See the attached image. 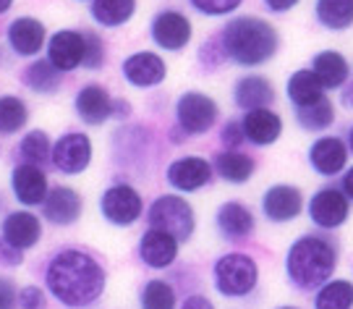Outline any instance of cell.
<instances>
[{"label": "cell", "instance_id": "cell-1", "mask_svg": "<svg viewBox=\"0 0 353 309\" xmlns=\"http://www.w3.org/2000/svg\"><path fill=\"white\" fill-rule=\"evenodd\" d=\"M48 288L65 307H87L102 294L105 272L89 255L65 249L48 268Z\"/></svg>", "mask_w": 353, "mask_h": 309}, {"label": "cell", "instance_id": "cell-2", "mask_svg": "<svg viewBox=\"0 0 353 309\" xmlns=\"http://www.w3.org/2000/svg\"><path fill=\"white\" fill-rule=\"evenodd\" d=\"M228 55L241 66L267 63L278 50V32L256 16H241L225 26L223 34Z\"/></svg>", "mask_w": 353, "mask_h": 309}, {"label": "cell", "instance_id": "cell-3", "mask_svg": "<svg viewBox=\"0 0 353 309\" xmlns=\"http://www.w3.org/2000/svg\"><path fill=\"white\" fill-rule=\"evenodd\" d=\"M285 268L299 288H316L335 270V249L319 236H303L290 246Z\"/></svg>", "mask_w": 353, "mask_h": 309}, {"label": "cell", "instance_id": "cell-4", "mask_svg": "<svg viewBox=\"0 0 353 309\" xmlns=\"http://www.w3.org/2000/svg\"><path fill=\"white\" fill-rule=\"evenodd\" d=\"M256 262L246 255H228L214 265V286L225 297H246L256 286Z\"/></svg>", "mask_w": 353, "mask_h": 309}, {"label": "cell", "instance_id": "cell-5", "mask_svg": "<svg viewBox=\"0 0 353 309\" xmlns=\"http://www.w3.org/2000/svg\"><path fill=\"white\" fill-rule=\"evenodd\" d=\"M150 223L152 228L170 233L176 241H183L194 231V212H191V207L181 197H170L168 194V197L154 199V205L150 210Z\"/></svg>", "mask_w": 353, "mask_h": 309}, {"label": "cell", "instance_id": "cell-6", "mask_svg": "<svg viewBox=\"0 0 353 309\" xmlns=\"http://www.w3.org/2000/svg\"><path fill=\"white\" fill-rule=\"evenodd\" d=\"M176 116L181 129L189 134H204L214 126L217 121V105L212 97L202 92H186L176 105Z\"/></svg>", "mask_w": 353, "mask_h": 309}, {"label": "cell", "instance_id": "cell-7", "mask_svg": "<svg viewBox=\"0 0 353 309\" xmlns=\"http://www.w3.org/2000/svg\"><path fill=\"white\" fill-rule=\"evenodd\" d=\"M102 215L113 226H131L141 215V197L126 183L110 186L102 197Z\"/></svg>", "mask_w": 353, "mask_h": 309}, {"label": "cell", "instance_id": "cell-8", "mask_svg": "<svg viewBox=\"0 0 353 309\" xmlns=\"http://www.w3.org/2000/svg\"><path fill=\"white\" fill-rule=\"evenodd\" d=\"M84 52H87V37L74 32V29H63V32L52 34L50 48H48V61L58 71H74L76 66L84 63Z\"/></svg>", "mask_w": 353, "mask_h": 309}, {"label": "cell", "instance_id": "cell-9", "mask_svg": "<svg viewBox=\"0 0 353 309\" xmlns=\"http://www.w3.org/2000/svg\"><path fill=\"white\" fill-rule=\"evenodd\" d=\"M52 160H55L58 170H63L68 176L81 173L89 166V160H92V142H89V137L87 134H76V131L61 137L58 144H55V150H52Z\"/></svg>", "mask_w": 353, "mask_h": 309}, {"label": "cell", "instance_id": "cell-10", "mask_svg": "<svg viewBox=\"0 0 353 309\" xmlns=\"http://www.w3.org/2000/svg\"><path fill=\"white\" fill-rule=\"evenodd\" d=\"M152 39L165 50H181L191 39V24L183 13L163 11L152 21Z\"/></svg>", "mask_w": 353, "mask_h": 309}, {"label": "cell", "instance_id": "cell-11", "mask_svg": "<svg viewBox=\"0 0 353 309\" xmlns=\"http://www.w3.org/2000/svg\"><path fill=\"white\" fill-rule=\"evenodd\" d=\"M312 220L322 228H338L348 220V199L338 189H322L314 194L312 205H309Z\"/></svg>", "mask_w": 353, "mask_h": 309}, {"label": "cell", "instance_id": "cell-12", "mask_svg": "<svg viewBox=\"0 0 353 309\" xmlns=\"http://www.w3.org/2000/svg\"><path fill=\"white\" fill-rule=\"evenodd\" d=\"M123 77L134 87H154L165 79V61L154 52H137V55L126 58Z\"/></svg>", "mask_w": 353, "mask_h": 309}, {"label": "cell", "instance_id": "cell-13", "mask_svg": "<svg viewBox=\"0 0 353 309\" xmlns=\"http://www.w3.org/2000/svg\"><path fill=\"white\" fill-rule=\"evenodd\" d=\"M168 181L178 192H196L210 181V166L202 157H181L168 168Z\"/></svg>", "mask_w": 353, "mask_h": 309}, {"label": "cell", "instance_id": "cell-14", "mask_svg": "<svg viewBox=\"0 0 353 309\" xmlns=\"http://www.w3.org/2000/svg\"><path fill=\"white\" fill-rule=\"evenodd\" d=\"M39 236H42V226H39L37 215H32V212L21 210V212H11L3 220V239L11 246H16L19 252L37 244Z\"/></svg>", "mask_w": 353, "mask_h": 309}, {"label": "cell", "instance_id": "cell-15", "mask_svg": "<svg viewBox=\"0 0 353 309\" xmlns=\"http://www.w3.org/2000/svg\"><path fill=\"white\" fill-rule=\"evenodd\" d=\"M13 194L21 205H39L48 197V179L37 166H19L13 170Z\"/></svg>", "mask_w": 353, "mask_h": 309}, {"label": "cell", "instance_id": "cell-16", "mask_svg": "<svg viewBox=\"0 0 353 309\" xmlns=\"http://www.w3.org/2000/svg\"><path fill=\"white\" fill-rule=\"evenodd\" d=\"M265 215L275 223H283V220H293L303 207V197L296 186H272L270 192L265 194Z\"/></svg>", "mask_w": 353, "mask_h": 309}, {"label": "cell", "instance_id": "cell-17", "mask_svg": "<svg viewBox=\"0 0 353 309\" xmlns=\"http://www.w3.org/2000/svg\"><path fill=\"white\" fill-rule=\"evenodd\" d=\"M81 215V197L68 189L58 186L45 197V218L52 220L55 226H71Z\"/></svg>", "mask_w": 353, "mask_h": 309}, {"label": "cell", "instance_id": "cell-18", "mask_svg": "<svg viewBox=\"0 0 353 309\" xmlns=\"http://www.w3.org/2000/svg\"><path fill=\"white\" fill-rule=\"evenodd\" d=\"M139 255L150 268H168V265L178 257V241L170 233L152 228V231H147L144 239H141Z\"/></svg>", "mask_w": 353, "mask_h": 309}, {"label": "cell", "instance_id": "cell-19", "mask_svg": "<svg viewBox=\"0 0 353 309\" xmlns=\"http://www.w3.org/2000/svg\"><path fill=\"white\" fill-rule=\"evenodd\" d=\"M280 131H283V121L272 110H267V108L249 110V116L243 118V134L254 144H259V147L275 142L280 137Z\"/></svg>", "mask_w": 353, "mask_h": 309}, {"label": "cell", "instance_id": "cell-20", "mask_svg": "<svg viewBox=\"0 0 353 309\" xmlns=\"http://www.w3.org/2000/svg\"><path fill=\"white\" fill-rule=\"evenodd\" d=\"M312 166L325 173V176H335L345 168V160H348V150L341 139L335 137H325V139H316L314 147H312Z\"/></svg>", "mask_w": 353, "mask_h": 309}, {"label": "cell", "instance_id": "cell-21", "mask_svg": "<svg viewBox=\"0 0 353 309\" xmlns=\"http://www.w3.org/2000/svg\"><path fill=\"white\" fill-rule=\"evenodd\" d=\"M8 42L19 55H34L45 42V26L39 24L37 19H29V16L16 19L8 26Z\"/></svg>", "mask_w": 353, "mask_h": 309}, {"label": "cell", "instance_id": "cell-22", "mask_svg": "<svg viewBox=\"0 0 353 309\" xmlns=\"http://www.w3.org/2000/svg\"><path fill=\"white\" fill-rule=\"evenodd\" d=\"M76 110H79V116L84 118L87 123L97 126L105 118H110V113H113V100L108 97V92L102 90V87L92 84V87H84V90L79 92Z\"/></svg>", "mask_w": 353, "mask_h": 309}, {"label": "cell", "instance_id": "cell-23", "mask_svg": "<svg viewBox=\"0 0 353 309\" xmlns=\"http://www.w3.org/2000/svg\"><path fill=\"white\" fill-rule=\"evenodd\" d=\"M233 97H236V105L239 108H249V110H256V108H265L267 103H272L275 92L270 87V81L262 77H246L241 79L233 90Z\"/></svg>", "mask_w": 353, "mask_h": 309}, {"label": "cell", "instance_id": "cell-24", "mask_svg": "<svg viewBox=\"0 0 353 309\" xmlns=\"http://www.w3.org/2000/svg\"><path fill=\"white\" fill-rule=\"evenodd\" d=\"M217 226L225 233L228 239H243L254 231V218L252 212L239 202H228L217 210Z\"/></svg>", "mask_w": 353, "mask_h": 309}, {"label": "cell", "instance_id": "cell-25", "mask_svg": "<svg viewBox=\"0 0 353 309\" xmlns=\"http://www.w3.org/2000/svg\"><path fill=\"white\" fill-rule=\"evenodd\" d=\"M288 97L296 108H306V105H314L325 97V87L316 79L314 71H296L288 81Z\"/></svg>", "mask_w": 353, "mask_h": 309}, {"label": "cell", "instance_id": "cell-26", "mask_svg": "<svg viewBox=\"0 0 353 309\" xmlns=\"http://www.w3.org/2000/svg\"><path fill=\"white\" fill-rule=\"evenodd\" d=\"M314 74L322 81V87L335 90V87H341L343 81H348V63H345V58L341 52L325 50L314 58Z\"/></svg>", "mask_w": 353, "mask_h": 309}, {"label": "cell", "instance_id": "cell-27", "mask_svg": "<svg viewBox=\"0 0 353 309\" xmlns=\"http://www.w3.org/2000/svg\"><path fill=\"white\" fill-rule=\"evenodd\" d=\"M137 11V0H94L92 3V16L102 26L126 24Z\"/></svg>", "mask_w": 353, "mask_h": 309}, {"label": "cell", "instance_id": "cell-28", "mask_svg": "<svg viewBox=\"0 0 353 309\" xmlns=\"http://www.w3.org/2000/svg\"><path fill=\"white\" fill-rule=\"evenodd\" d=\"M316 19L330 29L353 24V0H316Z\"/></svg>", "mask_w": 353, "mask_h": 309}, {"label": "cell", "instance_id": "cell-29", "mask_svg": "<svg viewBox=\"0 0 353 309\" xmlns=\"http://www.w3.org/2000/svg\"><path fill=\"white\" fill-rule=\"evenodd\" d=\"M316 309H351L353 307V283L348 281H332L322 286L314 301Z\"/></svg>", "mask_w": 353, "mask_h": 309}, {"label": "cell", "instance_id": "cell-30", "mask_svg": "<svg viewBox=\"0 0 353 309\" xmlns=\"http://www.w3.org/2000/svg\"><path fill=\"white\" fill-rule=\"evenodd\" d=\"M217 173L225 181L241 183V181H246L254 173V163L252 157H246L241 152H223L217 154Z\"/></svg>", "mask_w": 353, "mask_h": 309}, {"label": "cell", "instance_id": "cell-31", "mask_svg": "<svg viewBox=\"0 0 353 309\" xmlns=\"http://www.w3.org/2000/svg\"><path fill=\"white\" fill-rule=\"evenodd\" d=\"M26 118H29V110L19 97H13V94L0 97V134L19 131L26 123Z\"/></svg>", "mask_w": 353, "mask_h": 309}, {"label": "cell", "instance_id": "cell-32", "mask_svg": "<svg viewBox=\"0 0 353 309\" xmlns=\"http://www.w3.org/2000/svg\"><path fill=\"white\" fill-rule=\"evenodd\" d=\"M58 68L50 61H37L24 71V84L34 92H52L58 90Z\"/></svg>", "mask_w": 353, "mask_h": 309}, {"label": "cell", "instance_id": "cell-33", "mask_svg": "<svg viewBox=\"0 0 353 309\" xmlns=\"http://www.w3.org/2000/svg\"><path fill=\"white\" fill-rule=\"evenodd\" d=\"M21 157H24L29 166H45L50 163L52 150H50V139L45 131H32L21 139Z\"/></svg>", "mask_w": 353, "mask_h": 309}, {"label": "cell", "instance_id": "cell-34", "mask_svg": "<svg viewBox=\"0 0 353 309\" xmlns=\"http://www.w3.org/2000/svg\"><path fill=\"white\" fill-rule=\"evenodd\" d=\"M332 118H335V113H332V105H330L327 97H322L314 105L299 108V121H301L303 129H312V131L327 129L330 123H332Z\"/></svg>", "mask_w": 353, "mask_h": 309}, {"label": "cell", "instance_id": "cell-35", "mask_svg": "<svg viewBox=\"0 0 353 309\" xmlns=\"http://www.w3.org/2000/svg\"><path fill=\"white\" fill-rule=\"evenodd\" d=\"M141 307L144 309H176V294L173 288L163 281H152L144 288V297H141Z\"/></svg>", "mask_w": 353, "mask_h": 309}, {"label": "cell", "instance_id": "cell-36", "mask_svg": "<svg viewBox=\"0 0 353 309\" xmlns=\"http://www.w3.org/2000/svg\"><path fill=\"white\" fill-rule=\"evenodd\" d=\"M243 0H191V6L196 11L207 13V16H220V13L236 11Z\"/></svg>", "mask_w": 353, "mask_h": 309}, {"label": "cell", "instance_id": "cell-37", "mask_svg": "<svg viewBox=\"0 0 353 309\" xmlns=\"http://www.w3.org/2000/svg\"><path fill=\"white\" fill-rule=\"evenodd\" d=\"M87 37V52H84V63L89 68H100L102 66V45L100 37H92V34H84Z\"/></svg>", "mask_w": 353, "mask_h": 309}, {"label": "cell", "instance_id": "cell-38", "mask_svg": "<svg viewBox=\"0 0 353 309\" xmlns=\"http://www.w3.org/2000/svg\"><path fill=\"white\" fill-rule=\"evenodd\" d=\"M19 304L24 309H42L45 307V297H42V291L34 288V286H29L21 291V297H19Z\"/></svg>", "mask_w": 353, "mask_h": 309}, {"label": "cell", "instance_id": "cell-39", "mask_svg": "<svg viewBox=\"0 0 353 309\" xmlns=\"http://www.w3.org/2000/svg\"><path fill=\"white\" fill-rule=\"evenodd\" d=\"M19 262H21V252L0 236V265H8L11 268V265H19Z\"/></svg>", "mask_w": 353, "mask_h": 309}, {"label": "cell", "instance_id": "cell-40", "mask_svg": "<svg viewBox=\"0 0 353 309\" xmlns=\"http://www.w3.org/2000/svg\"><path fill=\"white\" fill-rule=\"evenodd\" d=\"M13 307V283L8 278H0V309Z\"/></svg>", "mask_w": 353, "mask_h": 309}, {"label": "cell", "instance_id": "cell-41", "mask_svg": "<svg viewBox=\"0 0 353 309\" xmlns=\"http://www.w3.org/2000/svg\"><path fill=\"white\" fill-rule=\"evenodd\" d=\"M181 309H214L212 301L204 297H189L186 301H183V307Z\"/></svg>", "mask_w": 353, "mask_h": 309}, {"label": "cell", "instance_id": "cell-42", "mask_svg": "<svg viewBox=\"0 0 353 309\" xmlns=\"http://www.w3.org/2000/svg\"><path fill=\"white\" fill-rule=\"evenodd\" d=\"M223 139H225L230 147H236V144H241V126H236V123H230L225 129V134H223Z\"/></svg>", "mask_w": 353, "mask_h": 309}, {"label": "cell", "instance_id": "cell-43", "mask_svg": "<svg viewBox=\"0 0 353 309\" xmlns=\"http://www.w3.org/2000/svg\"><path fill=\"white\" fill-rule=\"evenodd\" d=\"M265 3H267V8H272V11H288L299 0H265Z\"/></svg>", "mask_w": 353, "mask_h": 309}, {"label": "cell", "instance_id": "cell-44", "mask_svg": "<svg viewBox=\"0 0 353 309\" xmlns=\"http://www.w3.org/2000/svg\"><path fill=\"white\" fill-rule=\"evenodd\" d=\"M343 194H348V197H353V168L345 173V179H343Z\"/></svg>", "mask_w": 353, "mask_h": 309}, {"label": "cell", "instance_id": "cell-45", "mask_svg": "<svg viewBox=\"0 0 353 309\" xmlns=\"http://www.w3.org/2000/svg\"><path fill=\"white\" fill-rule=\"evenodd\" d=\"M13 6V0H0V13H6Z\"/></svg>", "mask_w": 353, "mask_h": 309}, {"label": "cell", "instance_id": "cell-46", "mask_svg": "<svg viewBox=\"0 0 353 309\" xmlns=\"http://www.w3.org/2000/svg\"><path fill=\"white\" fill-rule=\"evenodd\" d=\"M351 150H353V129H351Z\"/></svg>", "mask_w": 353, "mask_h": 309}, {"label": "cell", "instance_id": "cell-47", "mask_svg": "<svg viewBox=\"0 0 353 309\" xmlns=\"http://www.w3.org/2000/svg\"><path fill=\"white\" fill-rule=\"evenodd\" d=\"M280 309H296V307H280Z\"/></svg>", "mask_w": 353, "mask_h": 309}]
</instances>
